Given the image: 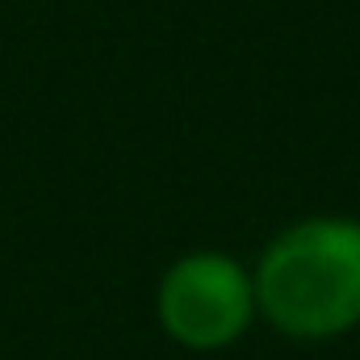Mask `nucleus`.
Wrapping results in <instances>:
<instances>
[{"label":"nucleus","mask_w":360,"mask_h":360,"mask_svg":"<svg viewBox=\"0 0 360 360\" xmlns=\"http://www.w3.org/2000/svg\"><path fill=\"white\" fill-rule=\"evenodd\" d=\"M256 310L293 340H331L360 323V222L306 218L264 248Z\"/></svg>","instance_id":"obj_1"},{"label":"nucleus","mask_w":360,"mask_h":360,"mask_svg":"<svg viewBox=\"0 0 360 360\" xmlns=\"http://www.w3.org/2000/svg\"><path fill=\"white\" fill-rule=\"evenodd\" d=\"M155 310L164 331L176 344L193 352H214L235 344L248 331L256 314V289H252V276L231 256L193 252L164 272Z\"/></svg>","instance_id":"obj_2"}]
</instances>
